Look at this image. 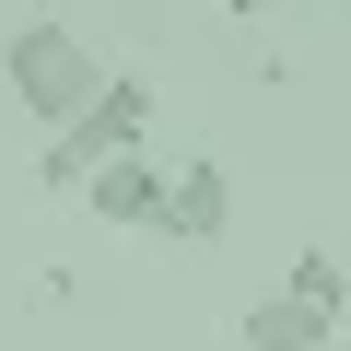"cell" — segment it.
I'll return each mask as SVG.
<instances>
[{"label": "cell", "instance_id": "1", "mask_svg": "<svg viewBox=\"0 0 351 351\" xmlns=\"http://www.w3.org/2000/svg\"><path fill=\"white\" fill-rule=\"evenodd\" d=\"M0 94H12L36 129H71V117L106 94V59H94L59 12H24L12 36H0Z\"/></svg>", "mask_w": 351, "mask_h": 351}, {"label": "cell", "instance_id": "2", "mask_svg": "<svg viewBox=\"0 0 351 351\" xmlns=\"http://www.w3.org/2000/svg\"><path fill=\"white\" fill-rule=\"evenodd\" d=\"M141 129H152V71H106V94H94L71 129H47V141H36V188H82L94 164L141 152Z\"/></svg>", "mask_w": 351, "mask_h": 351}, {"label": "cell", "instance_id": "3", "mask_svg": "<svg viewBox=\"0 0 351 351\" xmlns=\"http://www.w3.org/2000/svg\"><path fill=\"white\" fill-rule=\"evenodd\" d=\"M164 199H176V164L164 152H117V164L82 176V211L117 223V234H164Z\"/></svg>", "mask_w": 351, "mask_h": 351}, {"label": "cell", "instance_id": "4", "mask_svg": "<svg viewBox=\"0 0 351 351\" xmlns=\"http://www.w3.org/2000/svg\"><path fill=\"white\" fill-rule=\"evenodd\" d=\"M223 234H234V164L188 152L176 164V199H164V246H223Z\"/></svg>", "mask_w": 351, "mask_h": 351}, {"label": "cell", "instance_id": "5", "mask_svg": "<svg viewBox=\"0 0 351 351\" xmlns=\"http://www.w3.org/2000/svg\"><path fill=\"white\" fill-rule=\"evenodd\" d=\"M234 339H246V351H328L339 328H328V316H304L293 293H258V304L234 316Z\"/></svg>", "mask_w": 351, "mask_h": 351}, {"label": "cell", "instance_id": "6", "mask_svg": "<svg viewBox=\"0 0 351 351\" xmlns=\"http://www.w3.org/2000/svg\"><path fill=\"white\" fill-rule=\"evenodd\" d=\"M281 293H293V304H304V316H328V328H339V316H351V269H339V258H328V246H293V269H281Z\"/></svg>", "mask_w": 351, "mask_h": 351}, {"label": "cell", "instance_id": "7", "mask_svg": "<svg viewBox=\"0 0 351 351\" xmlns=\"http://www.w3.org/2000/svg\"><path fill=\"white\" fill-rule=\"evenodd\" d=\"M223 12H246V24H269V12H293V0H223Z\"/></svg>", "mask_w": 351, "mask_h": 351}, {"label": "cell", "instance_id": "8", "mask_svg": "<svg viewBox=\"0 0 351 351\" xmlns=\"http://www.w3.org/2000/svg\"><path fill=\"white\" fill-rule=\"evenodd\" d=\"M339 328H351V316H339Z\"/></svg>", "mask_w": 351, "mask_h": 351}]
</instances>
